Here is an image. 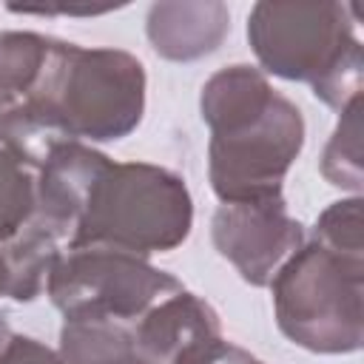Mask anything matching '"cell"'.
<instances>
[{"instance_id": "cell-12", "label": "cell", "mask_w": 364, "mask_h": 364, "mask_svg": "<svg viewBox=\"0 0 364 364\" xmlns=\"http://www.w3.org/2000/svg\"><path fill=\"white\" fill-rule=\"evenodd\" d=\"M63 239L65 236L54 230L48 222H43L40 216H31L14 239L3 242L6 262H9V293H6L9 299L34 301L46 290L48 276L57 259L63 256L60 250Z\"/></svg>"}, {"instance_id": "cell-21", "label": "cell", "mask_w": 364, "mask_h": 364, "mask_svg": "<svg viewBox=\"0 0 364 364\" xmlns=\"http://www.w3.org/2000/svg\"><path fill=\"white\" fill-rule=\"evenodd\" d=\"M9 293V262H6V250L0 245V296Z\"/></svg>"}, {"instance_id": "cell-15", "label": "cell", "mask_w": 364, "mask_h": 364, "mask_svg": "<svg viewBox=\"0 0 364 364\" xmlns=\"http://www.w3.org/2000/svg\"><path fill=\"white\" fill-rule=\"evenodd\" d=\"M341 119L336 131L330 134L324 154H321V176L341 188L350 191L353 196H361L364 185V171H361V94L347 102L344 111H338Z\"/></svg>"}, {"instance_id": "cell-1", "label": "cell", "mask_w": 364, "mask_h": 364, "mask_svg": "<svg viewBox=\"0 0 364 364\" xmlns=\"http://www.w3.org/2000/svg\"><path fill=\"white\" fill-rule=\"evenodd\" d=\"M145 85V65L134 54L54 40L46 68L23 102L65 139L117 142L142 122Z\"/></svg>"}, {"instance_id": "cell-2", "label": "cell", "mask_w": 364, "mask_h": 364, "mask_svg": "<svg viewBox=\"0 0 364 364\" xmlns=\"http://www.w3.org/2000/svg\"><path fill=\"white\" fill-rule=\"evenodd\" d=\"M247 40L262 71L307 82L333 111L361 94V40L341 3L262 0L247 14Z\"/></svg>"}, {"instance_id": "cell-8", "label": "cell", "mask_w": 364, "mask_h": 364, "mask_svg": "<svg viewBox=\"0 0 364 364\" xmlns=\"http://www.w3.org/2000/svg\"><path fill=\"white\" fill-rule=\"evenodd\" d=\"M102 151L68 139L60 142L48 159L37 168L34 176V216L48 222L54 230H60L65 239L74 230L77 219L85 210V202L91 196V188L102 176V171L111 165Z\"/></svg>"}, {"instance_id": "cell-19", "label": "cell", "mask_w": 364, "mask_h": 364, "mask_svg": "<svg viewBox=\"0 0 364 364\" xmlns=\"http://www.w3.org/2000/svg\"><path fill=\"white\" fill-rule=\"evenodd\" d=\"M250 358L247 350H242L233 341H225L222 336L208 338L202 344H193L182 355H176L173 364H245Z\"/></svg>"}, {"instance_id": "cell-13", "label": "cell", "mask_w": 364, "mask_h": 364, "mask_svg": "<svg viewBox=\"0 0 364 364\" xmlns=\"http://www.w3.org/2000/svg\"><path fill=\"white\" fill-rule=\"evenodd\" d=\"M57 353L65 364H145L122 321H65Z\"/></svg>"}, {"instance_id": "cell-11", "label": "cell", "mask_w": 364, "mask_h": 364, "mask_svg": "<svg viewBox=\"0 0 364 364\" xmlns=\"http://www.w3.org/2000/svg\"><path fill=\"white\" fill-rule=\"evenodd\" d=\"M276 94L279 91L270 85L264 71L236 63L208 77L199 97V111L210 134H225L262 117Z\"/></svg>"}, {"instance_id": "cell-3", "label": "cell", "mask_w": 364, "mask_h": 364, "mask_svg": "<svg viewBox=\"0 0 364 364\" xmlns=\"http://www.w3.org/2000/svg\"><path fill=\"white\" fill-rule=\"evenodd\" d=\"M193 228L185 179L151 162H111L77 219L68 247H114L142 259L179 247Z\"/></svg>"}, {"instance_id": "cell-5", "label": "cell", "mask_w": 364, "mask_h": 364, "mask_svg": "<svg viewBox=\"0 0 364 364\" xmlns=\"http://www.w3.org/2000/svg\"><path fill=\"white\" fill-rule=\"evenodd\" d=\"M182 282L148 259L114 247H68L48 276L46 293L65 321H136Z\"/></svg>"}, {"instance_id": "cell-20", "label": "cell", "mask_w": 364, "mask_h": 364, "mask_svg": "<svg viewBox=\"0 0 364 364\" xmlns=\"http://www.w3.org/2000/svg\"><path fill=\"white\" fill-rule=\"evenodd\" d=\"M0 364H65V361L60 358L57 350L46 347L43 341L11 333V338L0 350Z\"/></svg>"}, {"instance_id": "cell-6", "label": "cell", "mask_w": 364, "mask_h": 364, "mask_svg": "<svg viewBox=\"0 0 364 364\" xmlns=\"http://www.w3.org/2000/svg\"><path fill=\"white\" fill-rule=\"evenodd\" d=\"M304 148V117L293 100L276 94L253 122L210 134L208 176L222 205L282 196V182Z\"/></svg>"}, {"instance_id": "cell-16", "label": "cell", "mask_w": 364, "mask_h": 364, "mask_svg": "<svg viewBox=\"0 0 364 364\" xmlns=\"http://www.w3.org/2000/svg\"><path fill=\"white\" fill-rule=\"evenodd\" d=\"M51 43L34 31H0V91L26 100L46 68Z\"/></svg>"}, {"instance_id": "cell-24", "label": "cell", "mask_w": 364, "mask_h": 364, "mask_svg": "<svg viewBox=\"0 0 364 364\" xmlns=\"http://www.w3.org/2000/svg\"><path fill=\"white\" fill-rule=\"evenodd\" d=\"M245 364H264V361H259V358H253V355H250V358H247Z\"/></svg>"}, {"instance_id": "cell-23", "label": "cell", "mask_w": 364, "mask_h": 364, "mask_svg": "<svg viewBox=\"0 0 364 364\" xmlns=\"http://www.w3.org/2000/svg\"><path fill=\"white\" fill-rule=\"evenodd\" d=\"M14 102H17L14 97H9V94H3V91H0V117H3V114H6V111L14 105Z\"/></svg>"}, {"instance_id": "cell-17", "label": "cell", "mask_w": 364, "mask_h": 364, "mask_svg": "<svg viewBox=\"0 0 364 364\" xmlns=\"http://www.w3.org/2000/svg\"><path fill=\"white\" fill-rule=\"evenodd\" d=\"M34 216V176L0 148V245L14 239Z\"/></svg>"}, {"instance_id": "cell-18", "label": "cell", "mask_w": 364, "mask_h": 364, "mask_svg": "<svg viewBox=\"0 0 364 364\" xmlns=\"http://www.w3.org/2000/svg\"><path fill=\"white\" fill-rule=\"evenodd\" d=\"M313 242L324 245L333 253L364 259V236H361V196L338 199L324 208L313 228Z\"/></svg>"}, {"instance_id": "cell-9", "label": "cell", "mask_w": 364, "mask_h": 364, "mask_svg": "<svg viewBox=\"0 0 364 364\" xmlns=\"http://www.w3.org/2000/svg\"><path fill=\"white\" fill-rule=\"evenodd\" d=\"M131 333L145 364H173L176 355H182L193 344L222 336V321L205 299L182 287L179 293L165 296L148 313H142L134 321Z\"/></svg>"}, {"instance_id": "cell-14", "label": "cell", "mask_w": 364, "mask_h": 364, "mask_svg": "<svg viewBox=\"0 0 364 364\" xmlns=\"http://www.w3.org/2000/svg\"><path fill=\"white\" fill-rule=\"evenodd\" d=\"M60 142H68V139L28 102L17 100L0 117V148L9 151L28 171L31 168L37 171Z\"/></svg>"}, {"instance_id": "cell-7", "label": "cell", "mask_w": 364, "mask_h": 364, "mask_svg": "<svg viewBox=\"0 0 364 364\" xmlns=\"http://www.w3.org/2000/svg\"><path fill=\"white\" fill-rule=\"evenodd\" d=\"M210 239L242 282L267 287L276 270L304 245L301 222L290 216L284 196L219 205L210 219Z\"/></svg>"}, {"instance_id": "cell-10", "label": "cell", "mask_w": 364, "mask_h": 364, "mask_svg": "<svg viewBox=\"0 0 364 364\" xmlns=\"http://www.w3.org/2000/svg\"><path fill=\"white\" fill-rule=\"evenodd\" d=\"M230 31V11L219 0H176L148 9L145 34L151 48L173 63L213 54Z\"/></svg>"}, {"instance_id": "cell-22", "label": "cell", "mask_w": 364, "mask_h": 364, "mask_svg": "<svg viewBox=\"0 0 364 364\" xmlns=\"http://www.w3.org/2000/svg\"><path fill=\"white\" fill-rule=\"evenodd\" d=\"M11 338V327H9V321H6V316L0 313V350L6 347V341Z\"/></svg>"}, {"instance_id": "cell-4", "label": "cell", "mask_w": 364, "mask_h": 364, "mask_svg": "<svg viewBox=\"0 0 364 364\" xmlns=\"http://www.w3.org/2000/svg\"><path fill=\"white\" fill-rule=\"evenodd\" d=\"M276 324L293 344L347 355L364 341V259L304 242L270 279Z\"/></svg>"}]
</instances>
